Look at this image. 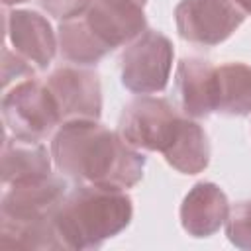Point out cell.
Instances as JSON below:
<instances>
[{"label":"cell","mask_w":251,"mask_h":251,"mask_svg":"<svg viewBox=\"0 0 251 251\" xmlns=\"http://www.w3.org/2000/svg\"><path fill=\"white\" fill-rule=\"evenodd\" d=\"M145 4L147 0H94L84 20L92 33L114 51L145 31Z\"/></svg>","instance_id":"cell-9"},{"label":"cell","mask_w":251,"mask_h":251,"mask_svg":"<svg viewBox=\"0 0 251 251\" xmlns=\"http://www.w3.org/2000/svg\"><path fill=\"white\" fill-rule=\"evenodd\" d=\"M214 65L200 57H184L176 67L175 90L184 116L208 118L214 114Z\"/></svg>","instance_id":"cell-12"},{"label":"cell","mask_w":251,"mask_h":251,"mask_svg":"<svg viewBox=\"0 0 251 251\" xmlns=\"http://www.w3.org/2000/svg\"><path fill=\"white\" fill-rule=\"evenodd\" d=\"M51 153L41 141L6 137L2 149V182L20 184L51 175Z\"/></svg>","instance_id":"cell-13"},{"label":"cell","mask_w":251,"mask_h":251,"mask_svg":"<svg viewBox=\"0 0 251 251\" xmlns=\"http://www.w3.org/2000/svg\"><path fill=\"white\" fill-rule=\"evenodd\" d=\"M43 10L57 20H73L84 16L94 0H39Z\"/></svg>","instance_id":"cell-19"},{"label":"cell","mask_w":251,"mask_h":251,"mask_svg":"<svg viewBox=\"0 0 251 251\" xmlns=\"http://www.w3.org/2000/svg\"><path fill=\"white\" fill-rule=\"evenodd\" d=\"M51 157L67 178L106 188H131L145 171L139 149L98 120L65 122L53 135Z\"/></svg>","instance_id":"cell-1"},{"label":"cell","mask_w":251,"mask_h":251,"mask_svg":"<svg viewBox=\"0 0 251 251\" xmlns=\"http://www.w3.org/2000/svg\"><path fill=\"white\" fill-rule=\"evenodd\" d=\"M59 176L12 184L0 204V247L6 249H63L55 212L67 196Z\"/></svg>","instance_id":"cell-3"},{"label":"cell","mask_w":251,"mask_h":251,"mask_svg":"<svg viewBox=\"0 0 251 251\" xmlns=\"http://www.w3.org/2000/svg\"><path fill=\"white\" fill-rule=\"evenodd\" d=\"M226 235L235 247L251 251V200H241L229 208Z\"/></svg>","instance_id":"cell-17"},{"label":"cell","mask_w":251,"mask_h":251,"mask_svg":"<svg viewBox=\"0 0 251 251\" xmlns=\"http://www.w3.org/2000/svg\"><path fill=\"white\" fill-rule=\"evenodd\" d=\"M237 4L245 10V14H251V0H237Z\"/></svg>","instance_id":"cell-20"},{"label":"cell","mask_w":251,"mask_h":251,"mask_svg":"<svg viewBox=\"0 0 251 251\" xmlns=\"http://www.w3.org/2000/svg\"><path fill=\"white\" fill-rule=\"evenodd\" d=\"M59 49L63 59L76 65H94L110 49L92 33L84 16L65 20L59 25Z\"/></svg>","instance_id":"cell-16"},{"label":"cell","mask_w":251,"mask_h":251,"mask_svg":"<svg viewBox=\"0 0 251 251\" xmlns=\"http://www.w3.org/2000/svg\"><path fill=\"white\" fill-rule=\"evenodd\" d=\"M229 202L226 192L214 182H196L180 204L182 229L192 237L214 235L227 220Z\"/></svg>","instance_id":"cell-11"},{"label":"cell","mask_w":251,"mask_h":251,"mask_svg":"<svg viewBox=\"0 0 251 251\" xmlns=\"http://www.w3.org/2000/svg\"><path fill=\"white\" fill-rule=\"evenodd\" d=\"M6 37L22 59L37 71L47 69L57 51V37L47 18L33 10L6 12Z\"/></svg>","instance_id":"cell-10"},{"label":"cell","mask_w":251,"mask_h":251,"mask_svg":"<svg viewBox=\"0 0 251 251\" xmlns=\"http://www.w3.org/2000/svg\"><path fill=\"white\" fill-rule=\"evenodd\" d=\"M47 88L59 108L61 122L98 120L102 114V90L98 73L82 67H61L47 78Z\"/></svg>","instance_id":"cell-8"},{"label":"cell","mask_w":251,"mask_h":251,"mask_svg":"<svg viewBox=\"0 0 251 251\" xmlns=\"http://www.w3.org/2000/svg\"><path fill=\"white\" fill-rule=\"evenodd\" d=\"M2 116L18 139L41 141L61 124L59 108L47 84L29 76L8 86L2 96Z\"/></svg>","instance_id":"cell-4"},{"label":"cell","mask_w":251,"mask_h":251,"mask_svg":"<svg viewBox=\"0 0 251 251\" xmlns=\"http://www.w3.org/2000/svg\"><path fill=\"white\" fill-rule=\"evenodd\" d=\"M163 155L165 161L182 175L202 173L210 163V143L206 131L194 120L184 116L173 145Z\"/></svg>","instance_id":"cell-15"},{"label":"cell","mask_w":251,"mask_h":251,"mask_svg":"<svg viewBox=\"0 0 251 251\" xmlns=\"http://www.w3.org/2000/svg\"><path fill=\"white\" fill-rule=\"evenodd\" d=\"M20 2H27V0H2L4 6H14V4H20Z\"/></svg>","instance_id":"cell-21"},{"label":"cell","mask_w":251,"mask_h":251,"mask_svg":"<svg viewBox=\"0 0 251 251\" xmlns=\"http://www.w3.org/2000/svg\"><path fill=\"white\" fill-rule=\"evenodd\" d=\"M35 71L37 69L33 65H29L18 53L10 51L8 45L4 47V51H2V86H4V90L10 86L12 80L18 82V80L29 78V76H33Z\"/></svg>","instance_id":"cell-18"},{"label":"cell","mask_w":251,"mask_h":251,"mask_svg":"<svg viewBox=\"0 0 251 251\" xmlns=\"http://www.w3.org/2000/svg\"><path fill=\"white\" fill-rule=\"evenodd\" d=\"M133 216L126 190L78 184L67 192L55 212V229L63 249H96L124 231Z\"/></svg>","instance_id":"cell-2"},{"label":"cell","mask_w":251,"mask_h":251,"mask_svg":"<svg viewBox=\"0 0 251 251\" xmlns=\"http://www.w3.org/2000/svg\"><path fill=\"white\" fill-rule=\"evenodd\" d=\"M175 49L167 35L155 29H145L135 37L120 57L122 84L135 94H155L165 90Z\"/></svg>","instance_id":"cell-6"},{"label":"cell","mask_w":251,"mask_h":251,"mask_svg":"<svg viewBox=\"0 0 251 251\" xmlns=\"http://www.w3.org/2000/svg\"><path fill=\"white\" fill-rule=\"evenodd\" d=\"M237 0H180L175 8L176 31L196 45H218L226 41L245 20Z\"/></svg>","instance_id":"cell-7"},{"label":"cell","mask_w":251,"mask_h":251,"mask_svg":"<svg viewBox=\"0 0 251 251\" xmlns=\"http://www.w3.org/2000/svg\"><path fill=\"white\" fill-rule=\"evenodd\" d=\"M182 118L169 100L141 94L122 110L118 131L135 149L165 153L173 145Z\"/></svg>","instance_id":"cell-5"},{"label":"cell","mask_w":251,"mask_h":251,"mask_svg":"<svg viewBox=\"0 0 251 251\" xmlns=\"http://www.w3.org/2000/svg\"><path fill=\"white\" fill-rule=\"evenodd\" d=\"M214 112L239 118L251 114V65L224 63L214 69Z\"/></svg>","instance_id":"cell-14"}]
</instances>
